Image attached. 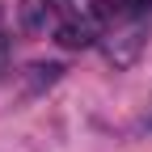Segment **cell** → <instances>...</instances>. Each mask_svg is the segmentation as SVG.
Segmentation results:
<instances>
[{
    "label": "cell",
    "instance_id": "cell-1",
    "mask_svg": "<svg viewBox=\"0 0 152 152\" xmlns=\"http://www.w3.org/2000/svg\"><path fill=\"white\" fill-rule=\"evenodd\" d=\"M144 47H148V21H127V26H114L110 34H102V55L114 72L135 68Z\"/></svg>",
    "mask_w": 152,
    "mask_h": 152
},
{
    "label": "cell",
    "instance_id": "cell-2",
    "mask_svg": "<svg viewBox=\"0 0 152 152\" xmlns=\"http://www.w3.org/2000/svg\"><path fill=\"white\" fill-rule=\"evenodd\" d=\"M55 42L64 51H85L93 42H102V34H97V21L93 17H68V21L55 26Z\"/></svg>",
    "mask_w": 152,
    "mask_h": 152
},
{
    "label": "cell",
    "instance_id": "cell-3",
    "mask_svg": "<svg viewBox=\"0 0 152 152\" xmlns=\"http://www.w3.org/2000/svg\"><path fill=\"white\" fill-rule=\"evenodd\" d=\"M51 13H55L51 0H26V4H21V26H26L30 34H38V30H47Z\"/></svg>",
    "mask_w": 152,
    "mask_h": 152
},
{
    "label": "cell",
    "instance_id": "cell-4",
    "mask_svg": "<svg viewBox=\"0 0 152 152\" xmlns=\"http://www.w3.org/2000/svg\"><path fill=\"white\" fill-rule=\"evenodd\" d=\"M64 76V64H34L30 68V93H42Z\"/></svg>",
    "mask_w": 152,
    "mask_h": 152
},
{
    "label": "cell",
    "instance_id": "cell-5",
    "mask_svg": "<svg viewBox=\"0 0 152 152\" xmlns=\"http://www.w3.org/2000/svg\"><path fill=\"white\" fill-rule=\"evenodd\" d=\"M4 64H9V42L0 38V72H4Z\"/></svg>",
    "mask_w": 152,
    "mask_h": 152
},
{
    "label": "cell",
    "instance_id": "cell-6",
    "mask_svg": "<svg viewBox=\"0 0 152 152\" xmlns=\"http://www.w3.org/2000/svg\"><path fill=\"white\" fill-rule=\"evenodd\" d=\"M148 127H152V114H148Z\"/></svg>",
    "mask_w": 152,
    "mask_h": 152
}]
</instances>
